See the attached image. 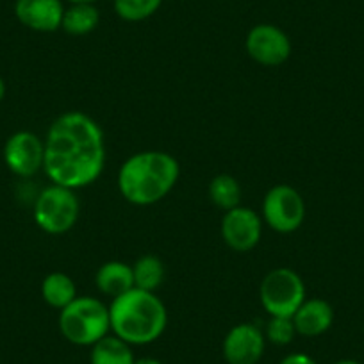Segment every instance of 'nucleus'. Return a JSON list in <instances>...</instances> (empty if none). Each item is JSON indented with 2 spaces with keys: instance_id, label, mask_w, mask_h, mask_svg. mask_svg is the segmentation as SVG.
<instances>
[{
  "instance_id": "nucleus-21",
  "label": "nucleus",
  "mask_w": 364,
  "mask_h": 364,
  "mask_svg": "<svg viewBox=\"0 0 364 364\" xmlns=\"http://www.w3.org/2000/svg\"><path fill=\"white\" fill-rule=\"evenodd\" d=\"M296 328L293 323V318L286 316H269V321L266 323L264 338L269 343L277 346H286L295 339Z\"/></svg>"
},
{
  "instance_id": "nucleus-2",
  "label": "nucleus",
  "mask_w": 364,
  "mask_h": 364,
  "mask_svg": "<svg viewBox=\"0 0 364 364\" xmlns=\"http://www.w3.org/2000/svg\"><path fill=\"white\" fill-rule=\"evenodd\" d=\"M181 177L178 161L161 150H145L129 157L118 170V190L134 205H152L170 195Z\"/></svg>"
},
{
  "instance_id": "nucleus-5",
  "label": "nucleus",
  "mask_w": 364,
  "mask_h": 364,
  "mask_svg": "<svg viewBox=\"0 0 364 364\" xmlns=\"http://www.w3.org/2000/svg\"><path fill=\"white\" fill-rule=\"evenodd\" d=\"M34 222L43 232L59 236L73 229L80 215V202L75 190L52 184L34 202Z\"/></svg>"
},
{
  "instance_id": "nucleus-25",
  "label": "nucleus",
  "mask_w": 364,
  "mask_h": 364,
  "mask_svg": "<svg viewBox=\"0 0 364 364\" xmlns=\"http://www.w3.org/2000/svg\"><path fill=\"white\" fill-rule=\"evenodd\" d=\"M70 4H95L97 0H68Z\"/></svg>"
},
{
  "instance_id": "nucleus-1",
  "label": "nucleus",
  "mask_w": 364,
  "mask_h": 364,
  "mask_svg": "<svg viewBox=\"0 0 364 364\" xmlns=\"http://www.w3.org/2000/svg\"><path fill=\"white\" fill-rule=\"evenodd\" d=\"M106 166V141L100 125L80 111L52 122L45 138L43 170L52 184L80 190L97 181Z\"/></svg>"
},
{
  "instance_id": "nucleus-20",
  "label": "nucleus",
  "mask_w": 364,
  "mask_h": 364,
  "mask_svg": "<svg viewBox=\"0 0 364 364\" xmlns=\"http://www.w3.org/2000/svg\"><path fill=\"white\" fill-rule=\"evenodd\" d=\"M163 0H114V11L125 22H143L157 13Z\"/></svg>"
},
{
  "instance_id": "nucleus-15",
  "label": "nucleus",
  "mask_w": 364,
  "mask_h": 364,
  "mask_svg": "<svg viewBox=\"0 0 364 364\" xmlns=\"http://www.w3.org/2000/svg\"><path fill=\"white\" fill-rule=\"evenodd\" d=\"M132 346L113 332L91 346L90 364H134Z\"/></svg>"
},
{
  "instance_id": "nucleus-26",
  "label": "nucleus",
  "mask_w": 364,
  "mask_h": 364,
  "mask_svg": "<svg viewBox=\"0 0 364 364\" xmlns=\"http://www.w3.org/2000/svg\"><path fill=\"white\" fill-rule=\"evenodd\" d=\"M332 364H360V363H357V360L353 359H341V360H336V363Z\"/></svg>"
},
{
  "instance_id": "nucleus-8",
  "label": "nucleus",
  "mask_w": 364,
  "mask_h": 364,
  "mask_svg": "<svg viewBox=\"0 0 364 364\" xmlns=\"http://www.w3.org/2000/svg\"><path fill=\"white\" fill-rule=\"evenodd\" d=\"M247 54L262 66H281L291 55V41L288 34L272 23L252 27L245 41Z\"/></svg>"
},
{
  "instance_id": "nucleus-17",
  "label": "nucleus",
  "mask_w": 364,
  "mask_h": 364,
  "mask_svg": "<svg viewBox=\"0 0 364 364\" xmlns=\"http://www.w3.org/2000/svg\"><path fill=\"white\" fill-rule=\"evenodd\" d=\"M100 13L95 4H72L65 8L61 29L72 36H86L99 27Z\"/></svg>"
},
{
  "instance_id": "nucleus-11",
  "label": "nucleus",
  "mask_w": 364,
  "mask_h": 364,
  "mask_svg": "<svg viewBox=\"0 0 364 364\" xmlns=\"http://www.w3.org/2000/svg\"><path fill=\"white\" fill-rule=\"evenodd\" d=\"M266 348L264 332L254 323L234 325L223 339L227 364H257Z\"/></svg>"
},
{
  "instance_id": "nucleus-9",
  "label": "nucleus",
  "mask_w": 364,
  "mask_h": 364,
  "mask_svg": "<svg viewBox=\"0 0 364 364\" xmlns=\"http://www.w3.org/2000/svg\"><path fill=\"white\" fill-rule=\"evenodd\" d=\"M222 240L230 250L234 252H250L261 241L262 236V220L261 216L250 208H237L225 211L220 225Z\"/></svg>"
},
{
  "instance_id": "nucleus-3",
  "label": "nucleus",
  "mask_w": 364,
  "mask_h": 364,
  "mask_svg": "<svg viewBox=\"0 0 364 364\" xmlns=\"http://www.w3.org/2000/svg\"><path fill=\"white\" fill-rule=\"evenodd\" d=\"M111 332L131 346L150 345L164 334L168 311L156 293L132 288L111 300Z\"/></svg>"
},
{
  "instance_id": "nucleus-24",
  "label": "nucleus",
  "mask_w": 364,
  "mask_h": 364,
  "mask_svg": "<svg viewBox=\"0 0 364 364\" xmlns=\"http://www.w3.org/2000/svg\"><path fill=\"white\" fill-rule=\"evenodd\" d=\"M4 97H6V82L4 79H2V75H0V102L4 100Z\"/></svg>"
},
{
  "instance_id": "nucleus-4",
  "label": "nucleus",
  "mask_w": 364,
  "mask_h": 364,
  "mask_svg": "<svg viewBox=\"0 0 364 364\" xmlns=\"http://www.w3.org/2000/svg\"><path fill=\"white\" fill-rule=\"evenodd\" d=\"M59 331L72 345L93 346L111 334L109 306L93 296H77L59 311Z\"/></svg>"
},
{
  "instance_id": "nucleus-18",
  "label": "nucleus",
  "mask_w": 364,
  "mask_h": 364,
  "mask_svg": "<svg viewBox=\"0 0 364 364\" xmlns=\"http://www.w3.org/2000/svg\"><path fill=\"white\" fill-rule=\"evenodd\" d=\"M166 275L163 261L157 255L146 254L139 257L132 264V277H134V288L143 289V291L156 293L161 288Z\"/></svg>"
},
{
  "instance_id": "nucleus-22",
  "label": "nucleus",
  "mask_w": 364,
  "mask_h": 364,
  "mask_svg": "<svg viewBox=\"0 0 364 364\" xmlns=\"http://www.w3.org/2000/svg\"><path fill=\"white\" fill-rule=\"evenodd\" d=\"M281 364H316V360H314L311 355H307V353L296 352V353H289V355H286L284 359L281 360Z\"/></svg>"
},
{
  "instance_id": "nucleus-16",
  "label": "nucleus",
  "mask_w": 364,
  "mask_h": 364,
  "mask_svg": "<svg viewBox=\"0 0 364 364\" xmlns=\"http://www.w3.org/2000/svg\"><path fill=\"white\" fill-rule=\"evenodd\" d=\"M41 296L54 309H65L77 299L75 282L63 272H52L41 282Z\"/></svg>"
},
{
  "instance_id": "nucleus-10",
  "label": "nucleus",
  "mask_w": 364,
  "mask_h": 364,
  "mask_svg": "<svg viewBox=\"0 0 364 364\" xmlns=\"http://www.w3.org/2000/svg\"><path fill=\"white\" fill-rule=\"evenodd\" d=\"M45 141L34 132L20 131L9 136L4 145V163L18 177H33L43 170Z\"/></svg>"
},
{
  "instance_id": "nucleus-14",
  "label": "nucleus",
  "mask_w": 364,
  "mask_h": 364,
  "mask_svg": "<svg viewBox=\"0 0 364 364\" xmlns=\"http://www.w3.org/2000/svg\"><path fill=\"white\" fill-rule=\"evenodd\" d=\"M95 284L102 295L109 296L111 300L134 288V277H132V266L122 261L104 262L95 275Z\"/></svg>"
},
{
  "instance_id": "nucleus-7",
  "label": "nucleus",
  "mask_w": 364,
  "mask_h": 364,
  "mask_svg": "<svg viewBox=\"0 0 364 364\" xmlns=\"http://www.w3.org/2000/svg\"><path fill=\"white\" fill-rule=\"evenodd\" d=\"M262 220L275 232L291 234L306 220V202L295 188L288 184L273 186L262 200Z\"/></svg>"
},
{
  "instance_id": "nucleus-19",
  "label": "nucleus",
  "mask_w": 364,
  "mask_h": 364,
  "mask_svg": "<svg viewBox=\"0 0 364 364\" xmlns=\"http://www.w3.org/2000/svg\"><path fill=\"white\" fill-rule=\"evenodd\" d=\"M209 198L222 211H230L241 202L240 182L232 175H216L209 184Z\"/></svg>"
},
{
  "instance_id": "nucleus-6",
  "label": "nucleus",
  "mask_w": 364,
  "mask_h": 364,
  "mask_svg": "<svg viewBox=\"0 0 364 364\" xmlns=\"http://www.w3.org/2000/svg\"><path fill=\"white\" fill-rule=\"evenodd\" d=\"M259 299L269 316L291 318L306 300V284L295 269L275 268L262 279Z\"/></svg>"
},
{
  "instance_id": "nucleus-23",
  "label": "nucleus",
  "mask_w": 364,
  "mask_h": 364,
  "mask_svg": "<svg viewBox=\"0 0 364 364\" xmlns=\"http://www.w3.org/2000/svg\"><path fill=\"white\" fill-rule=\"evenodd\" d=\"M134 364H163L156 357H139V359L134 360Z\"/></svg>"
},
{
  "instance_id": "nucleus-12",
  "label": "nucleus",
  "mask_w": 364,
  "mask_h": 364,
  "mask_svg": "<svg viewBox=\"0 0 364 364\" xmlns=\"http://www.w3.org/2000/svg\"><path fill=\"white\" fill-rule=\"evenodd\" d=\"M15 15L27 29L54 33L61 29L65 6L61 0H16Z\"/></svg>"
},
{
  "instance_id": "nucleus-13",
  "label": "nucleus",
  "mask_w": 364,
  "mask_h": 364,
  "mask_svg": "<svg viewBox=\"0 0 364 364\" xmlns=\"http://www.w3.org/2000/svg\"><path fill=\"white\" fill-rule=\"evenodd\" d=\"M291 318L296 334L304 338H318L334 323V309L327 300L306 299Z\"/></svg>"
}]
</instances>
